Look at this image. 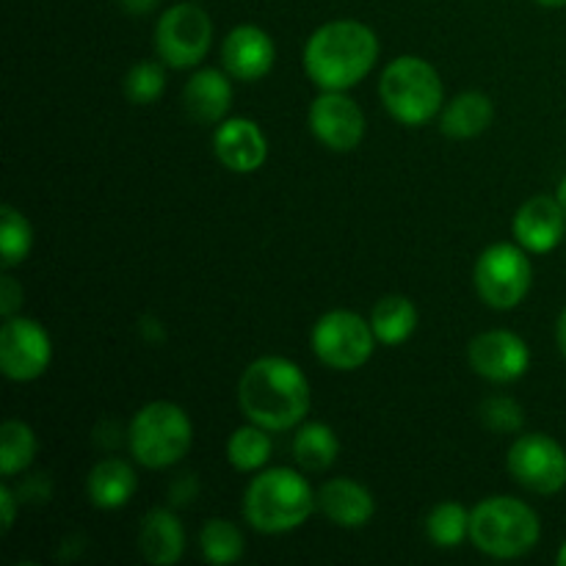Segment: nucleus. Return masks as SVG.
<instances>
[{
	"label": "nucleus",
	"instance_id": "obj_1",
	"mask_svg": "<svg viewBox=\"0 0 566 566\" xmlns=\"http://www.w3.org/2000/svg\"><path fill=\"white\" fill-rule=\"evenodd\" d=\"M238 407L269 431L296 429L310 412V381L291 359L260 357L241 374Z\"/></svg>",
	"mask_w": 566,
	"mask_h": 566
},
{
	"label": "nucleus",
	"instance_id": "obj_2",
	"mask_svg": "<svg viewBox=\"0 0 566 566\" xmlns=\"http://www.w3.org/2000/svg\"><path fill=\"white\" fill-rule=\"evenodd\" d=\"M379 39L365 22L335 20L321 25L304 44V72L324 92H346L370 75Z\"/></svg>",
	"mask_w": 566,
	"mask_h": 566
},
{
	"label": "nucleus",
	"instance_id": "obj_3",
	"mask_svg": "<svg viewBox=\"0 0 566 566\" xmlns=\"http://www.w3.org/2000/svg\"><path fill=\"white\" fill-rule=\"evenodd\" d=\"M315 492L302 473L291 468H271L258 473L243 495V517L260 534H287L307 523Z\"/></svg>",
	"mask_w": 566,
	"mask_h": 566
},
{
	"label": "nucleus",
	"instance_id": "obj_4",
	"mask_svg": "<svg viewBox=\"0 0 566 566\" xmlns=\"http://www.w3.org/2000/svg\"><path fill=\"white\" fill-rule=\"evenodd\" d=\"M539 517L517 497H486L470 512V542L490 558L525 556L539 545Z\"/></svg>",
	"mask_w": 566,
	"mask_h": 566
},
{
	"label": "nucleus",
	"instance_id": "obj_5",
	"mask_svg": "<svg viewBox=\"0 0 566 566\" xmlns=\"http://www.w3.org/2000/svg\"><path fill=\"white\" fill-rule=\"evenodd\" d=\"M379 97L392 119L401 125H426L442 111V77L429 61L418 55H401L390 61L379 77Z\"/></svg>",
	"mask_w": 566,
	"mask_h": 566
},
{
	"label": "nucleus",
	"instance_id": "obj_6",
	"mask_svg": "<svg viewBox=\"0 0 566 566\" xmlns=\"http://www.w3.org/2000/svg\"><path fill=\"white\" fill-rule=\"evenodd\" d=\"M193 442V426L186 409L171 401L142 407L127 429V446L142 468L166 470L180 462Z\"/></svg>",
	"mask_w": 566,
	"mask_h": 566
},
{
	"label": "nucleus",
	"instance_id": "obj_7",
	"mask_svg": "<svg viewBox=\"0 0 566 566\" xmlns=\"http://www.w3.org/2000/svg\"><path fill=\"white\" fill-rule=\"evenodd\" d=\"M534 269L523 247L492 243L475 263V291L492 310H514L531 291Z\"/></svg>",
	"mask_w": 566,
	"mask_h": 566
},
{
	"label": "nucleus",
	"instance_id": "obj_8",
	"mask_svg": "<svg viewBox=\"0 0 566 566\" xmlns=\"http://www.w3.org/2000/svg\"><path fill=\"white\" fill-rule=\"evenodd\" d=\"M376 335L370 321L352 310H332L313 326V352L326 368L357 370L370 359Z\"/></svg>",
	"mask_w": 566,
	"mask_h": 566
},
{
	"label": "nucleus",
	"instance_id": "obj_9",
	"mask_svg": "<svg viewBox=\"0 0 566 566\" xmlns=\"http://www.w3.org/2000/svg\"><path fill=\"white\" fill-rule=\"evenodd\" d=\"M213 42V22L197 3H177L160 14L155 25V50L160 61L175 70H191L208 55Z\"/></svg>",
	"mask_w": 566,
	"mask_h": 566
},
{
	"label": "nucleus",
	"instance_id": "obj_10",
	"mask_svg": "<svg viewBox=\"0 0 566 566\" xmlns=\"http://www.w3.org/2000/svg\"><path fill=\"white\" fill-rule=\"evenodd\" d=\"M509 473L536 495H556L566 486V451L547 434H523L506 459Z\"/></svg>",
	"mask_w": 566,
	"mask_h": 566
},
{
	"label": "nucleus",
	"instance_id": "obj_11",
	"mask_svg": "<svg viewBox=\"0 0 566 566\" xmlns=\"http://www.w3.org/2000/svg\"><path fill=\"white\" fill-rule=\"evenodd\" d=\"M53 343L39 321L11 315L0 326V370L11 381H33L48 370Z\"/></svg>",
	"mask_w": 566,
	"mask_h": 566
},
{
	"label": "nucleus",
	"instance_id": "obj_12",
	"mask_svg": "<svg viewBox=\"0 0 566 566\" xmlns=\"http://www.w3.org/2000/svg\"><path fill=\"white\" fill-rule=\"evenodd\" d=\"M310 130L332 153H352L365 136V114L343 92H324L310 105Z\"/></svg>",
	"mask_w": 566,
	"mask_h": 566
},
{
	"label": "nucleus",
	"instance_id": "obj_13",
	"mask_svg": "<svg viewBox=\"0 0 566 566\" xmlns=\"http://www.w3.org/2000/svg\"><path fill=\"white\" fill-rule=\"evenodd\" d=\"M470 368L495 385H509L525 376L531 365V352L520 335L509 329H490L473 337L468 346Z\"/></svg>",
	"mask_w": 566,
	"mask_h": 566
},
{
	"label": "nucleus",
	"instance_id": "obj_14",
	"mask_svg": "<svg viewBox=\"0 0 566 566\" xmlns=\"http://www.w3.org/2000/svg\"><path fill=\"white\" fill-rule=\"evenodd\" d=\"M213 153L221 166L235 175H252L269 158V142L252 119H224L213 133Z\"/></svg>",
	"mask_w": 566,
	"mask_h": 566
},
{
	"label": "nucleus",
	"instance_id": "obj_15",
	"mask_svg": "<svg viewBox=\"0 0 566 566\" xmlns=\"http://www.w3.org/2000/svg\"><path fill=\"white\" fill-rule=\"evenodd\" d=\"M512 230L525 252H553L566 232V213L558 197H531L528 202L520 205Z\"/></svg>",
	"mask_w": 566,
	"mask_h": 566
},
{
	"label": "nucleus",
	"instance_id": "obj_16",
	"mask_svg": "<svg viewBox=\"0 0 566 566\" xmlns=\"http://www.w3.org/2000/svg\"><path fill=\"white\" fill-rule=\"evenodd\" d=\"M276 48L274 39L260 25H238L227 33L221 44V61L232 77L243 83H254L265 77L274 66Z\"/></svg>",
	"mask_w": 566,
	"mask_h": 566
},
{
	"label": "nucleus",
	"instance_id": "obj_17",
	"mask_svg": "<svg viewBox=\"0 0 566 566\" xmlns=\"http://www.w3.org/2000/svg\"><path fill=\"white\" fill-rule=\"evenodd\" d=\"M318 512L337 528H365L376 514V501L368 486L352 479H332L315 495Z\"/></svg>",
	"mask_w": 566,
	"mask_h": 566
},
{
	"label": "nucleus",
	"instance_id": "obj_18",
	"mask_svg": "<svg viewBox=\"0 0 566 566\" xmlns=\"http://www.w3.org/2000/svg\"><path fill=\"white\" fill-rule=\"evenodd\" d=\"M138 551L153 566H171L186 553V531L169 509H149L138 528Z\"/></svg>",
	"mask_w": 566,
	"mask_h": 566
},
{
	"label": "nucleus",
	"instance_id": "obj_19",
	"mask_svg": "<svg viewBox=\"0 0 566 566\" xmlns=\"http://www.w3.org/2000/svg\"><path fill=\"white\" fill-rule=\"evenodd\" d=\"M182 105L199 125H219L232 108V86L221 70H199L182 88Z\"/></svg>",
	"mask_w": 566,
	"mask_h": 566
},
{
	"label": "nucleus",
	"instance_id": "obj_20",
	"mask_svg": "<svg viewBox=\"0 0 566 566\" xmlns=\"http://www.w3.org/2000/svg\"><path fill=\"white\" fill-rule=\"evenodd\" d=\"M136 470L125 459L111 457L92 468L86 479V495L92 506L103 509V512H114V509H122L136 495Z\"/></svg>",
	"mask_w": 566,
	"mask_h": 566
},
{
	"label": "nucleus",
	"instance_id": "obj_21",
	"mask_svg": "<svg viewBox=\"0 0 566 566\" xmlns=\"http://www.w3.org/2000/svg\"><path fill=\"white\" fill-rule=\"evenodd\" d=\"M492 99L481 92L457 94L451 103L442 108L440 130L451 138H475L492 125Z\"/></svg>",
	"mask_w": 566,
	"mask_h": 566
},
{
	"label": "nucleus",
	"instance_id": "obj_22",
	"mask_svg": "<svg viewBox=\"0 0 566 566\" xmlns=\"http://www.w3.org/2000/svg\"><path fill=\"white\" fill-rule=\"evenodd\" d=\"M370 326H374L376 340L385 346H401L418 329V307L407 296H385L376 302L370 313Z\"/></svg>",
	"mask_w": 566,
	"mask_h": 566
},
{
	"label": "nucleus",
	"instance_id": "obj_23",
	"mask_svg": "<svg viewBox=\"0 0 566 566\" xmlns=\"http://www.w3.org/2000/svg\"><path fill=\"white\" fill-rule=\"evenodd\" d=\"M340 442L326 423H304L293 437V459L307 473H324L337 462Z\"/></svg>",
	"mask_w": 566,
	"mask_h": 566
},
{
	"label": "nucleus",
	"instance_id": "obj_24",
	"mask_svg": "<svg viewBox=\"0 0 566 566\" xmlns=\"http://www.w3.org/2000/svg\"><path fill=\"white\" fill-rule=\"evenodd\" d=\"M36 434L22 420H6L0 426V473L3 479H14L36 459Z\"/></svg>",
	"mask_w": 566,
	"mask_h": 566
},
{
	"label": "nucleus",
	"instance_id": "obj_25",
	"mask_svg": "<svg viewBox=\"0 0 566 566\" xmlns=\"http://www.w3.org/2000/svg\"><path fill=\"white\" fill-rule=\"evenodd\" d=\"M265 431L269 429L258 423L232 431L230 442H227V459L238 473H254V470L265 468V462L271 459V440Z\"/></svg>",
	"mask_w": 566,
	"mask_h": 566
},
{
	"label": "nucleus",
	"instance_id": "obj_26",
	"mask_svg": "<svg viewBox=\"0 0 566 566\" xmlns=\"http://www.w3.org/2000/svg\"><path fill=\"white\" fill-rule=\"evenodd\" d=\"M199 547H202L205 562L210 564H235L238 558L243 556V547H247V539H243L241 528L230 520H208L199 531Z\"/></svg>",
	"mask_w": 566,
	"mask_h": 566
},
{
	"label": "nucleus",
	"instance_id": "obj_27",
	"mask_svg": "<svg viewBox=\"0 0 566 566\" xmlns=\"http://www.w3.org/2000/svg\"><path fill=\"white\" fill-rule=\"evenodd\" d=\"M426 534L437 547L453 551L470 536V512L457 501H442L426 517Z\"/></svg>",
	"mask_w": 566,
	"mask_h": 566
},
{
	"label": "nucleus",
	"instance_id": "obj_28",
	"mask_svg": "<svg viewBox=\"0 0 566 566\" xmlns=\"http://www.w3.org/2000/svg\"><path fill=\"white\" fill-rule=\"evenodd\" d=\"M33 247V230L25 216L11 205L0 210V252H3V269H14L28 258Z\"/></svg>",
	"mask_w": 566,
	"mask_h": 566
},
{
	"label": "nucleus",
	"instance_id": "obj_29",
	"mask_svg": "<svg viewBox=\"0 0 566 566\" xmlns=\"http://www.w3.org/2000/svg\"><path fill=\"white\" fill-rule=\"evenodd\" d=\"M166 88V72L158 61H142L125 75V97L133 105H149L160 99Z\"/></svg>",
	"mask_w": 566,
	"mask_h": 566
},
{
	"label": "nucleus",
	"instance_id": "obj_30",
	"mask_svg": "<svg viewBox=\"0 0 566 566\" xmlns=\"http://www.w3.org/2000/svg\"><path fill=\"white\" fill-rule=\"evenodd\" d=\"M481 420L484 426H490L492 431H501V434H512V431L523 429V409L514 398L506 396H492L481 403Z\"/></svg>",
	"mask_w": 566,
	"mask_h": 566
},
{
	"label": "nucleus",
	"instance_id": "obj_31",
	"mask_svg": "<svg viewBox=\"0 0 566 566\" xmlns=\"http://www.w3.org/2000/svg\"><path fill=\"white\" fill-rule=\"evenodd\" d=\"M22 307V287L17 285L14 276L6 274L3 280H0V313H3V318H11V315H17V310Z\"/></svg>",
	"mask_w": 566,
	"mask_h": 566
},
{
	"label": "nucleus",
	"instance_id": "obj_32",
	"mask_svg": "<svg viewBox=\"0 0 566 566\" xmlns=\"http://www.w3.org/2000/svg\"><path fill=\"white\" fill-rule=\"evenodd\" d=\"M0 509H3V531H11L17 517V495L6 484L0 486Z\"/></svg>",
	"mask_w": 566,
	"mask_h": 566
},
{
	"label": "nucleus",
	"instance_id": "obj_33",
	"mask_svg": "<svg viewBox=\"0 0 566 566\" xmlns=\"http://www.w3.org/2000/svg\"><path fill=\"white\" fill-rule=\"evenodd\" d=\"M122 6H125L130 14H147V11H153L155 6H158V0H122Z\"/></svg>",
	"mask_w": 566,
	"mask_h": 566
},
{
	"label": "nucleus",
	"instance_id": "obj_34",
	"mask_svg": "<svg viewBox=\"0 0 566 566\" xmlns=\"http://www.w3.org/2000/svg\"><path fill=\"white\" fill-rule=\"evenodd\" d=\"M556 343L558 348H562L564 359H566V310L562 315H558V324H556Z\"/></svg>",
	"mask_w": 566,
	"mask_h": 566
},
{
	"label": "nucleus",
	"instance_id": "obj_35",
	"mask_svg": "<svg viewBox=\"0 0 566 566\" xmlns=\"http://www.w3.org/2000/svg\"><path fill=\"white\" fill-rule=\"evenodd\" d=\"M556 197H558V202H562V208H564V213H566V177L562 180V186H558Z\"/></svg>",
	"mask_w": 566,
	"mask_h": 566
},
{
	"label": "nucleus",
	"instance_id": "obj_36",
	"mask_svg": "<svg viewBox=\"0 0 566 566\" xmlns=\"http://www.w3.org/2000/svg\"><path fill=\"white\" fill-rule=\"evenodd\" d=\"M539 6H547V9H562V6H566V0H536Z\"/></svg>",
	"mask_w": 566,
	"mask_h": 566
},
{
	"label": "nucleus",
	"instance_id": "obj_37",
	"mask_svg": "<svg viewBox=\"0 0 566 566\" xmlns=\"http://www.w3.org/2000/svg\"><path fill=\"white\" fill-rule=\"evenodd\" d=\"M556 562L562 564V566H566V542L562 545V551H558V558H556Z\"/></svg>",
	"mask_w": 566,
	"mask_h": 566
}]
</instances>
